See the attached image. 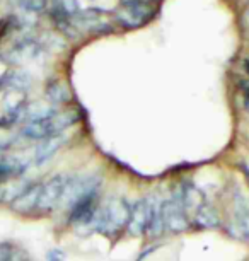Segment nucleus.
<instances>
[{
	"label": "nucleus",
	"mask_w": 249,
	"mask_h": 261,
	"mask_svg": "<svg viewBox=\"0 0 249 261\" xmlns=\"http://www.w3.org/2000/svg\"><path fill=\"white\" fill-rule=\"evenodd\" d=\"M102 179L97 174H84V176H68L65 190H63L60 206L58 208H70L77 201L87 196L97 195Z\"/></svg>",
	"instance_id": "1"
},
{
	"label": "nucleus",
	"mask_w": 249,
	"mask_h": 261,
	"mask_svg": "<svg viewBox=\"0 0 249 261\" xmlns=\"http://www.w3.org/2000/svg\"><path fill=\"white\" fill-rule=\"evenodd\" d=\"M130 219V205L125 200L115 198L104 208H99L97 214V232H118L126 227Z\"/></svg>",
	"instance_id": "2"
},
{
	"label": "nucleus",
	"mask_w": 249,
	"mask_h": 261,
	"mask_svg": "<svg viewBox=\"0 0 249 261\" xmlns=\"http://www.w3.org/2000/svg\"><path fill=\"white\" fill-rule=\"evenodd\" d=\"M155 16V7L147 0H130L115 12L116 22L125 28H140Z\"/></svg>",
	"instance_id": "3"
},
{
	"label": "nucleus",
	"mask_w": 249,
	"mask_h": 261,
	"mask_svg": "<svg viewBox=\"0 0 249 261\" xmlns=\"http://www.w3.org/2000/svg\"><path fill=\"white\" fill-rule=\"evenodd\" d=\"M68 176L67 174H53L50 179H46L41 185L40 200H38V208L34 214L36 215H48L53 210L60 206V200L65 190Z\"/></svg>",
	"instance_id": "4"
},
{
	"label": "nucleus",
	"mask_w": 249,
	"mask_h": 261,
	"mask_svg": "<svg viewBox=\"0 0 249 261\" xmlns=\"http://www.w3.org/2000/svg\"><path fill=\"white\" fill-rule=\"evenodd\" d=\"M160 214H162L164 229L171 234H179L188 229V217L186 210L183 208L178 200L171 198L160 201Z\"/></svg>",
	"instance_id": "5"
},
{
	"label": "nucleus",
	"mask_w": 249,
	"mask_h": 261,
	"mask_svg": "<svg viewBox=\"0 0 249 261\" xmlns=\"http://www.w3.org/2000/svg\"><path fill=\"white\" fill-rule=\"evenodd\" d=\"M41 185L43 183H40V181H33V183L26 188V191H24L16 201H12V203L9 205V210H11L12 214L19 215V217L33 215L38 208V200H40Z\"/></svg>",
	"instance_id": "6"
},
{
	"label": "nucleus",
	"mask_w": 249,
	"mask_h": 261,
	"mask_svg": "<svg viewBox=\"0 0 249 261\" xmlns=\"http://www.w3.org/2000/svg\"><path fill=\"white\" fill-rule=\"evenodd\" d=\"M150 220V201L149 200H139L130 206V219L126 224L130 236H142L147 232Z\"/></svg>",
	"instance_id": "7"
},
{
	"label": "nucleus",
	"mask_w": 249,
	"mask_h": 261,
	"mask_svg": "<svg viewBox=\"0 0 249 261\" xmlns=\"http://www.w3.org/2000/svg\"><path fill=\"white\" fill-rule=\"evenodd\" d=\"M65 144V137L62 135H53L48 139L38 142L36 149L33 154V162L36 166H45L46 162H50V159L62 149V145Z\"/></svg>",
	"instance_id": "8"
},
{
	"label": "nucleus",
	"mask_w": 249,
	"mask_h": 261,
	"mask_svg": "<svg viewBox=\"0 0 249 261\" xmlns=\"http://www.w3.org/2000/svg\"><path fill=\"white\" fill-rule=\"evenodd\" d=\"M31 183H33V181L29 178H26V176L0 181V205L9 206L12 201H16L19 196L26 191V188Z\"/></svg>",
	"instance_id": "9"
},
{
	"label": "nucleus",
	"mask_w": 249,
	"mask_h": 261,
	"mask_svg": "<svg viewBox=\"0 0 249 261\" xmlns=\"http://www.w3.org/2000/svg\"><path fill=\"white\" fill-rule=\"evenodd\" d=\"M19 139L29 140V142H41L51 137L50 126H48V120L41 121H26L19 128Z\"/></svg>",
	"instance_id": "10"
},
{
	"label": "nucleus",
	"mask_w": 249,
	"mask_h": 261,
	"mask_svg": "<svg viewBox=\"0 0 249 261\" xmlns=\"http://www.w3.org/2000/svg\"><path fill=\"white\" fill-rule=\"evenodd\" d=\"M80 120V115L77 110H65V111H57L50 120H48V126H50V134L53 135H62L67 128H70L74 123Z\"/></svg>",
	"instance_id": "11"
},
{
	"label": "nucleus",
	"mask_w": 249,
	"mask_h": 261,
	"mask_svg": "<svg viewBox=\"0 0 249 261\" xmlns=\"http://www.w3.org/2000/svg\"><path fill=\"white\" fill-rule=\"evenodd\" d=\"M174 200H178L186 212L188 210L197 212L200 206L205 203L202 191H200L198 188H195L193 185H183L181 188L178 190V193H176Z\"/></svg>",
	"instance_id": "12"
},
{
	"label": "nucleus",
	"mask_w": 249,
	"mask_h": 261,
	"mask_svg": "<svg viewBox=\"0 0 249 261\" xmlns=\"http://www.w3.org/2000/svg\"><path fill=\"white\" fill-rule=\"evenodd\" d=\"M45 97L51 106L65 105V102L70 101V89H68V86L63 81L53 79V81L46 84Z\"/></svg>",
	"instance_id": "13"
},
{
	"label": "nucleus",
	"mask_w": 249,
	"mask_h": 261,
	"mask_svg": "<svg viewBox=\"0 0 249 261\" xmlns=\"http://www.w3.org/2000/svg\"><path fill=\"white\" fill-rule=\"evenodd\" d=\"M195 225L200 229H217L220 225V215L215 206L203 203L195 212Z\"/></svg>",
	"instance_id": "14"
},
{
	"label": "nucleus",
	"mask_w": 249,
	"mask_h": 261,
	"mask_svg": "<svg viewBox=\"0 0 249 261\" xmlns=\"http://www.w3.org/2000/svg\"><path fill=\"white\" fill-rule=\"evenodd\" d=\"M229 230L232 232L234 238L241 241H249V208L234 214V220L229 225Z\"/></svg>",
	"instance_id": "15"
},
{
	"label": "nucleus",
	"mask_w": 249,
	"mask_h": 261,
	"mask_svg": "<svg viewBox=\"0 0 249 261\" xmlns=\"http://www.w3.org/2000/svg\"><path fill=\"white\" fill-rule=\"evenodd\" d=\"M164 222H162V214H160V203H154L150 201V220H149V229L147 232L152 238H159L164 232Z\"/></svg>",
	"instance_id": "16"
},
{
	"label": "nucleus",
	"mask_w": 249,
	"mask_h": 261,
	"mask_svg": "<svg viewBox=\"0 0 249 261\" xmlns=\"http://www.w3.org/2000/svg\"><path fill=\"white\" fill-rule=\"evenodd\" d=\"M19 9L27 14H40L46 9V0H19Z\"/></svg>",
	"instance_id": "17"
},
{
	"label": "nucleus",
	"mask_w": 249,
	"mask_h": 261,
	"mask_svg": "<svg viewBox=\"0 0 249 261\" xmlns=\"http://www.w3.org/2000/svg\"><path fill=\"white\" fill-rule=\"evenodd\" d=\"M55 7L60 9L62 12H65L68 17H74L80 12V4L77 0H57Z\"/></svg>",
	"instance_id": "18"
},
{
	"label": "nucleus",
	"mask_w": 249,
	"mask_h": 261,
	"mask_svg": "<svg viewBox=\"0 0 249 261\" xmlns=\"http://www.w3.org/2000/svg\"><path fill=\"white\" fill-rule=\"evenodd\" d=\"M14 249H16V246H14L12 243H9V241H2V243H0V261H9L11 254L14 253Z\"/></svg>",
	"instance_id": "19"
},
{
	"label": "nucleus",
	"mask_w": 249,
	"mask_h": 261,
	"mask_svg": "<svg viewBox=\"0 0 249 261\" xmlns=\"http://www.w3.org/2000/svg\"><path fill=\"white\" fill-rule=\"evenodd\" d=\"M65 259H67L65 251H62L58 248H53V249L46 251V261H65Z\"/></svg>",
	"instance_id": "20"
},
{
	"label": "nucleus",
	"mask_w": 249,
	"mask_h": 261,
	"mask_svg": "<svg viewBox=\"0 0 249 261\" xmlns=\"http://www.w3.org/2000/svg\"><path fill=\"white\" fill-rule=\"evenodd\" d=\"M9 261H31V258H29L27 251H24V249L17 248V246H16V249H14V253L11 254Z\"/></svg>",
	"instance_id": "21"
},
{
	"label": "nucleus",
	"mask_w": 249,
	"mask_h": 261,
	"mask_svg": "<svg viewBox=\"0 0 249 261\" xmlns=\"http://www.w3.org/2000/svg\"><path fill=\"white\" fill-rule=\"evenodd\" d=\"M239 87H241V91L246 94V97H249V79H244V81L239 82Z\"/></svg>",
	"instance_id": "22"
},
{
	"label": "nucleus",
	"mask_w": 249,
	"mask_h": 261,
	"mask_svg": "<svg viewBox=\"0 0 249 261\" xmlns=\"http://www.w3.org/2000/svg\"><path fill=\"white\" fill-rule=\"evenodd\" d=\"M244 67H246V70L249 72V58H247V60H246V62H244Z\"/></svg>",
	"instance_id": "23"
},
{
	"label": "nucleus",
	"mask_w": 249,
	"mask_h": 261,
	"mask_svg": "<svg viewBox=\"0 0 249 261\" xmlns=\"http://www.w3.org/2000/svg\"><path fill=\"white\" fill-rule=\"evenodd\" d=\"M244 105H246V110L249 111V97H246V102H244Z\"/></svg>",
	"instance_id": "24"
}]
</instances>
